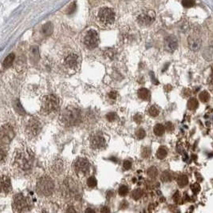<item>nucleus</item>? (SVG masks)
I'll list each match as a JSON object with an SVG mask.
<instances>
[{"label":"nucleus","instance_id":"nucleus-6","mask_svg":"<svg viewBox=\"0 0 213 213\" xmlns=\"http://www.w3.org/2000/svg\"><path fill=\"white\" fill-rule=\"evenodd\" d=\"M59 107V100L54 94L46 95L42 99L41 113L43 115H49L57 111Z\"/></svg>","mask_w":213,"mask_h":213},{"label":"nucleus","instance_id":"nucleus-7","mask_svg":"<svg viewBox=\"0 0 213 213\" xmlns=\"http://www.w3.org/2000/svg\"><path fill=\"white\" fill-rule=\"evenodd\" d=\"M30 200L22 193H18L14 197L12 202V209L15 212H25L31 208Z\"/></svg>","mask_w":213,"mask_h":213},{"label":"nucleus","instance_id":"nucleus-32","mask_svg":"<svg viewBox=\"0 0 213 213\" xmlns=\"http://www.w3.org/2000/svg\"><path fill=\"white\" fill-rule=\"evenodd\" d=\"M128 193H129V188H128V187L125 185L120 186V188H119V190H118L119 195L121 196V197H125L126 195L128 194Z\"/></svg>","mask_w":213,"mask_h":213},{"label":"nucleus","instance_id":"nucleus-48","mask_svg":"<svg viewBox=\"0 0 213 213\" xmlns=\"http://www.w3.org/2000/svg\"><path fill=\"white\" fill-rule=\"evenodd\" d=\"M67 211H76L74 209H72V208H69L68 210H67Z\"/></svg>","mask_w":213,"mask_h":213},{"label":"nucleus","instance_id":"nucleus-46","mask_svg":"<svg viewBox=\"0 0 213 213\" xmlns=\"http://www.w3.org/2000/svg\"><path fill=\"white\" fill-rule=\"evenodd\" d=\"M110 210H109V208H108L107 207H104V208H102V209H101V211L102 212H108V211H109Z\"/></svg>","mask_w":213,"mask_h":213},{"label":"nucleus","instance_id":"nucleus-42","mask_svg":"<svg viewBox=\"0 0 213 213\" xmlns=\"http://www.w3.org/2000/svg\"><path fill=\"white\" fill-rule=\"evenodd\" d=\"M173 200H175V202L178 203V201L180 200V193H179V192H176L175 193L174 196H173Z\"/></svg>","mask_w":213,"mask_h":213},{"label":"nucleus","instance_id":"nucleus-9","mask_svg":"<svg viewBox=\"0 0 213 213\" xmlns=\"http://www.w3.org/2000/svg\"><path fill=\"white\" fill-rule=\"evenodd\" d=\"M73 169L78 177L84 178L90 172V164L85 158H78L73 164Z\"/></svg>","mask_w":213,"mask_h":213},{"label":"nucleus","instance_id":"nucleus-12","mask_svg":"<svg viewBox=\"0 0 213 213\" xmlns=\"http://www.w3.org/2000/svg\"><path fill=\"white\" fill-rule=\"evenodd\" d=\"M15 137L13 126L9 123L3 124L1 127V142L2 145L9 144Z\"/></svg>","mask_w":213,"mask_h":213},{"label":"nucleus","instance_id":"nucleus-37","mask_svg":"<svg viewBox=\"0 0 213 213\" xmlns=\"http://www.w3.org/2000/svg\"><path fill=\"white\" fill-rule=\"evenodd\" d=\"M150 153H151L150 149H149L148 148H145V149L143 150L142 156H144V157H148V156H150Z\"/></svg>","mask_w":213,"mask_h":213},{"label":"nucleus","instance_id":"nucleus-34","mask_svg":"<svg viewBox=\"0 0 213 213\" xmlns=\"http://www.w3.org/2000/svg\"><path fill=\"white\" fill-rule=\"evenodd\" d=\"M117 118V113H113V112H110V113H107L106 114V119H107L109 121H110V122H113V121H114Z\"/></svg>","mask_w":213,"mask_h":213},{"label":"nucleus","instance_id":"nucleus-8","mask_svg":"<svg viewBox=\"0 0 213 213\" xmlns=\"http://www.w3.org/2000/svg\"><path fill=\"white\" fill-rule=\"evenodd\" d=\"M43 129V125L39 119L31 117L27 120L25 126V134L29 139L37 137Z\"/></svg>","mask_w":213,"mask_h":213},{"label":"nucleus","instance_id":"nucleus-40","mask_svg":"<svg viewBox=\"0 0 213 213\" xmlns=\"http://www.w3.org/2000/svg\"><path fill=\"white\" fill-rule=\"evenodd\" d=\"M134 120H135L137 124H140L141 120H142V117H141V115H140V114L136 115L135 117H134Z\"/></svg>","mask_w":213,"mask_h":213},{"label":"nucleus","instance_id":"nucleus-41","mask_svg":"<svg viewBox=\"0 0 213 213\" xmlns=\"http://www.w3.org/2000/svg\"><path fill=\"white\" fill-rule=\"evenodd\" d=\"M109 97L111 99H116L117 98V92H115V91H111V92L109 93Z\"/></svg>","mask_w":213,"mask_h":213},{"label":"nucleus","instance_id":"nucleus-17","mask_svg":"<svg viewBox=\"0 0 213 213\" xmlns=\"http://www.w3.org/2000/svg\"><path fill=\"white\" fill-rule=\"evenodd\" d=\"M1 185H2V193L8 194L11 190V182L9 176H7V175H2Z\"/></svg>","mask_w":213,"mask_h":213},{"label":"nucleus","instance_id":"nucleus-29","mask_svg":"<svg viewBox=\"0 0 213 213\" xmlns=\"http://www.w3.org/2000/svg\"><path fill=\"white\" fill-rule=\"evenodd\" d=\"M43 33H44L46 35H50V34L52 33L53 30L52 25L50 24V23H47V24L44 25V26H43Z\"/></svg>","mask_w":213,"mask_h":213},{"label":"nucleus","instance_id":"nucleus-38","mask_svg":"<svg viewBox=\"0 0 213 213\" xmlns=\"http://www.w3.org/2000/svg\"><path fill=\"white\" fill-rule=\"evenodd\" d=\"M192 190H193L195 193H197L200 190V185H199L198 184H194L192 185Z\"/></svg>","mask_w":213,"mask_h":213},{"label":"nucleus","instance_id":"nucleus-33","mask_svg":"<svg viewBox=\"0 0 213 213\" xmlns=\"http://www.w3.org/2000/svg\"><path fill=\"white\" fill-rule=\"evenodd\" d=\"M97 184V180L95 179L94 177H93V176H90V177L88 178L87 185L89 186V188L96 187Z\"/></svg>","mask_w":213,"mask_h":213},{"label":"nucleus","instance_id":"nucleus-11","mask_svg":"<svg viewBox=\"0 0 213 213\" xmlns=\"http://www.w3.org/2000/svg\"><path fill=\"white\" fill-rule=\"evenodd\" d=\"M89 143L91 148L94 150H102L106 147V140L101 133H95L91 136Z\"/></svg>","mask_w":213,"mask_h":213},{"label":"nucleus","instance_id":"nucleus-28","mask_svg":"<svg viewBox=\"0 0 213 213\" xmlns=\"http://www.w3.org/2000/svg\"><path fill=\"white\" fill-rule=\"evenodd\" d=\"M148 113H149L150 116H152V117H156V116L159 115L160 110L158 109V108L156 107V106H152L149 108V109H148Z\"/></svg>","mask_w":213,"mask_h":213},{"label":"nucleus","instance_id":"nucleus-36","mask_svg":"<svg viewBox=\"0 0 213 213\" xmlns=\"http://www.w3.org/2000/svg\"><path fill=\"white\" fill-rule=\"evenodd\" d=\"M132 167V163L129 161H125L124 163H123V168H124L125 170H128V169H131Z\"/></svg>","mask_w":213,"mask_h":213},{"label":"nucleus","instance_id":"nucleus-44","mask_svg":"<svg viewBox=\"0 0 213 213\" xmlns=\"http://www.w3.org/2000/svg\"><path fill=\"white\" fill-rule=\"evenodd\" d=\"M6 156H7V152H4V148H2V151H1V161H2V163L4 162V159H5Z\"/></svg>","mask_w":213,"mask_h":213},{"label":"nucleus","instance_id":"nucleus-27","mask_svg":"<svg viewBox=\"0 0 213 213\" xmlns=\"http://www.w3.org/2000/svg\"><path fill=\"white\" fill-rule=\"evenodd\" d=\"M147 174L149 177L156 178L158 175V171L156 167H150L149 169L147 170Z\"/></svg>","mask_w":213,"mask_h":213},{"label":"nucleus","instance_id":"nucleus-39","mask_svg":"<svg viewBox=\"0 0 213 213\" xmlns=\"http://www.w3.org/2000/svg\"><path fill=\"white\" fill-rule=\"evenodd\" d=\"M165 128H166V129L168 130V131L171 132L173 130L174 127H173V125H172L171 122H167L166 125H165Z\"/></svg>","mask_w":213,"mask_h":213},{"label":"nucleus","instance_id":"nucleus-10","mask_svg":"<svg viewBox=\"0 0 213 213\" xmlns=\"http://www.w3.org/2000/svg\"><path fill=\"white\" fill-rule=\"evenodd\" d=\"M83 43L89 50L96 48L99 44V36L97 32L94 30H88L84 36Z\"/></svg>","mask_w":213,"mask_h":213},{"label":"nucleus","instance_id":"nucleus-20","mask_svg":"<svg viewBox=\"0 0 213 213\" xmlns=\"http://www.w3.org/2000/svg\"><path fill=\"white\" fill-rule=\"evenodd\" d=\"M15 54L11 53V54H10L9 55L7 56V57H6L5 59H4V61H3V63H2V65H3L4 68L7 69L12 66L14 60H15Z\"/></svg>","mask_w":213,"mask_h":213},{"label":"nucleus","instance_id":"nucleus-18","mask_svg":"<svg viewBox=\"0 0 213 213\" xmlns=\"http://www.w3.org/2000/svg\"><path fill=\"white\" fill-rule=\"evenodd\" d=\"M63 170V162L61 160L57 159L53 162L50 171L55 175L60 174Z\"/></svg>","mask_w":213,"mask_h":213},{"label":"nucleus","instance_id":"nucleus-5","mask_svg":"<svg viewBox=\"0 0 213 213\" xmlns=\"http://www.w3.org/2000/svg\"><path fill=\"white\" fill-rule=\"evenodd\" d=\"M54 191V183L48 176L39 178L36 184V192L41 197H50Z\"/></svg>","mask_w":213,"mask_h":213},{"label":"nucleus","instance_id":"nucleus-26","mask_svg":"<svg viewBox=\"0 0 213 213\" xmlns=\"http://www.w3.org/2000/svg\"><path fill=\"white\" fill-rule=\"evenodd\" d=\"M161 180L163 182H170L172 180V176L169 172H162V174L161 176Z\"/></svg>","mask_w":213,"mask_h":213},{"label":"nucleus","instance_id":"nucleus-13","mask_svg":"<svg viewBox=\"0 0 213 213\" xmlns=\"http://www.w3.org/2000/svg\"><path fill=\"white\" fill-rule=\"evenodd\" d=\"M156 14L153 11H147L141 13L137 18V21L142 26H149L155 21Z\"/></svg>","mask_w":213,"mask_h":213},{"label":"nucleus","instance_id":"nucleus-24","mask_svg":"<svg viewBox=\"0 0 213 213\" xmlns=\"http://www.w3.org/2000/svg\"><path fill=\"white\" fill-rule=\"evenodd\" d=\"M167 154H168V150H167L166 147L161 146L160 147L159 149L156 152V156H157L158 159L162 160L166 157Z\"/></svg>","mask_w":213,"mask_h":213},{"label":"nucleus","instance_id":"nucleus-47","mask_svg":"<svg viewBox=\"0 0 213 213\" xmlns=\"http://www.w3.org/2000/svg\"><path fill=\"white\" fill-rule=\"evenodd\" d=\"M85 212H94V210L91 209V208H88L85 210Z\"/></svg>","mask_w":213,"mask_h":213},{"label":"nucleus","instance_id":"nucleus-31","mask_svg":"<svg viewBox=\"0 0 213 213\" xmlns=\"http://www.w3.org/2000/svg\"><path fill=\"white\" fill-rule=\"evenodd\" d=\"M182 5L186 8L193 7L195 6L194 0H182Z\"/></svg>","mask_w":213,"mask_h":213},{"label":"nucleus","instance_id":"nucleus-19","mask_svg":"<svg viewBox=\"0 0 213 213\" xmlns=\"http://www.w3.org/2000/svg\"><path fill=\"white\" fill-rule=\"evenodd\" d=\"M138 97L142 100H149V98H150V92L146 88H141L138 90Z\"/></svg>","mask_w":213,"mask_h":213},{"label":"nucleus","instance_id":"nucleus-23","mask_svg":"<svg viewBox=\"0 0 213 213\" xmlns=\"http://www.w3.org/2000/svg\"><path fill=\"white\" fill-rule=\"evenodd\" d=\"M187 106L188 109H190V110H196L199 106L198 101L195 98V97H192V98L189 99L188 102Z\"/></svg>","mask_w":213,"mask_h":213},{"label":"nucleus","instance_id":"nucleus-45","mask_svg":"<svg viewBox=\"0 0 213 213\" xmlns=\"http://www.w3.org/2000/svg\"><path fill=\"white\" fill-rule=\"evenodd\" d=\"M208 82H209L211 85H213V66H211V74L209 77V80H208Z\"/></svg>","mask_w":213,"mask_h":213},{"label":"nucleus","instance_id":"nucleus-15","mask_svg":"<svg viewBox=\"0 0 213 213\" xmlns=\"http://www.w3.org/2000/svg\"><path fill=\"white\" fill-rule=\"evenodd\" d=\"M188 47L193 51H198L202 46L201 39L197 36H189L188 39Z\"/></svg>","mask_w":213,"mask_h":213},{"label":"nucleus","instance_id":"nucleus-2","mask_svg":"<svg viewBox=\"0 0 213 213\" xmlns=\"http://www.w3.org/2000/svg\"><path fill=\"white\" fill-rule=\"evenodd\" d=\"M82 110L78 105H68L62 109L59 116L60 123L65 127H73L81 123Z\"/></svg>","mask_w":213,"mask_h":213},{"label":"nucleus","instance_id":"nucleus-1","mask_svg":"<svg viewBox=\"0 0 213 213\" xmlns=\"http://www.w3.org/2000/svg\"><path fill=\"white\" fill-rule=\"evenodd\" d=\"M34 154L30 148L22 147L15 151L12 166L19 172H27L32 169Z\"/></svg>","mask_w":213,"mask_h":213},{"label":"nucleus","instance_id":"nucleus-30","mask_svg":"<svg viewBox=\"0 0 213 213\" xmlns=\"http://www.w3.org/2000/svg\"><path fill=\"white\" fill-rule=\"evenodd\" d=\"M141 197H142V191L141 189H136L132 193V197L135 200H138Z\"/></svg>","mask_w":213,"mask_h":213},{"label":"nucleus","instance_id":"nucleus-14","mask_svg":"<svg viewBox=\"0 0 213 213\" xmlns=\"http://www.w3.org/2000/svg\"><path fill=\"white\" fill-rule=\"evenodd\" d=\"M63 193L69 197H74L77 191V186L72 179H67L65 180L63 186Z\"/></svg>","mask_w":213,"mask_h":213},{"label":"nucleus","instance_id":"nucleus-25","mask_svg":"<svg viewBox=\"0 0 213 213\" xmlns=\"http://www.w3.org/2000/svg\"><path fill=\"white\" fill-rule=\"evenodd\" d=\"M199 98H200V100L201 101V102H204V103L208 102L210 99L209 93H208V91H206V90L202 91V92L199 94Z\"/></svg>","mask_w":213,"mask_h":213},{"label":"nucleus","instance_id":"nucleus-43","mask_svg":"<svg viewBox=\"0 0 213 213\" xmlns=\"http://www.w3.org/2000/svg\"><path fill=\"white\" fill-rule=\"evenodd\" d=\"M75 8H76V6H75V3H73L72 5L70 6V7H69V11H68V13L69 14H71L73 13L74 11V10H75Z\"/></svg>","mask_w":213,"mask_h":213},{"label":"nucleus","instance_id":"nucleus-22","mask_svg":"<svg viewBox=\"0 0 213 213\" xmlns=\"http://www.w3.org/2000/svg\"><path fill=\"white\" fill-rule=\"evenodd\" d=\"M153 132L155 135L158 136V137H161V136L163 135L165 132V128L163 125L161 124H156V125L154 126Z\"/></svg>","mask_w":213,"mask_h":213},{"label":"nucleus","instance_id":"nucleus-4","mask_svg":"<svg viewBox=\"0 0 213 213\" xmlns=\"http://www.w3.org/2000/svg\"><path fill=\"white\" fill-rule=\"evenodd\" d=\"M115 21H116V14L112 8L103 7L97 11L96 22L102 27H110L114 25Z\"/></svg>","mask_w":213,"mask_h":213},{"label":"nucleus","instance_id":"nucleus-21","mask_svg":"<svg viewBox=\"0 0 213 213\" xmlns=\"http://www.w3.org/2000/svg\"><path fill=\"white\" fill-rule=\"evenodd\" d=\"M188 176H186V175L181 174L178 176L177 184L180 187H185L188 184Z\"/></svg>","mask_w":213,"mask_h":213},{"label":"nucleus","instance_id":"nucleus-35","mask_svg":"<svg viewBox=\"0 0 213 213\" xmlns=\"http://www.w3.org/2000/svg\"><path fill=\"white\" fill-rule=\"evenodd\" d=\"M136 136L138 139H143L145 137V131L143 129H139L136 133Z\"/></svg>","mask_w":213,"mask_h":213},{"label":"nucleus","instance_id":"nucleus-3","mask_svg":"<svg viewBox=\"0 0 213 213\" xmlns=\"http://www.w3.org/2000/svg\"><path fill=\"white\" fill-rule=\"evenodd\" d=\"M60 66L68 74H75L81 66V56L74 50L66 51L60 58Z\"/></svg>","mask_w":213,"mask_h":213},{"label":"nucleus","instance_id":"nucleus-16","mask_svg":"<svg viewBox=\"0 0 213 213\" xmlns=\"http://www.w3.org/2000/svg\"><path fill=\"white\" fill-rule=\"evenodd\" d=\"M178 42L177 39L174 36H169L165 39V48L169 52H173L177 49Z\"/></svg>","mask_w":213,"mask_h":213}]
</instances>
